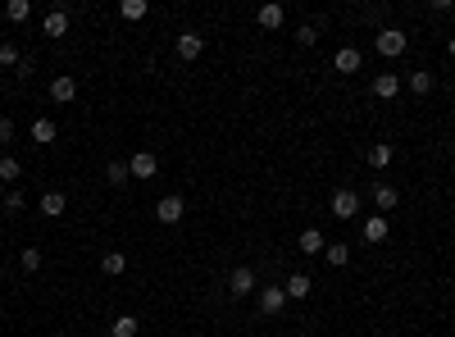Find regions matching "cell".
<instances>
[{
	"label": "cell",
	"instance_id": "obj_8",
	"mask_svg": "<svg viewBox=\"0 0 455 337\" xmlns=\"http://www.w3.org/2000/svg\"><path fill=\"white\" fill-rule=\"evenodd\" d=\"M360 64H364V55L355 51V46H342V51L333 55V69L337 73H360Z\"/></svg>",
	"mask_w": 455,
	"mask_h": 337
},
{
	"label": "cell",
	"instance_id": "obj_27",
	"mask_svg": "<svg viewBox=\"0 0 455 337\" xmlns=\"http://www.w3.org/2000/svg\"><path fill=\"white\" fill-rule=\"evenodd\" d=\"M410 91H414V96H428V91H432V73H423V69L410 73Z\"/></svg>",
	"mask_w": 455,
	"mask_h": 337
},
{
	"label": "cell",
	"instance_id": "obj_34",
	"mask_svg": "<svg viewBox=\"0 0 455 337\" xmlns=\"http://www.w3.org/2000/svg\"><path fill=\"white\" fill-rule=\"evenodd\" d=\"M447 55H451V60H455V37H451V42H447Z\"/></svg>",
	"mask_w": 455,
	"mask_h": 337
},
{
	"label": "cell",
	"instance_id": "obj_3",
	"mask_svg": "<svg viewBox=\"0 0 455 337\" xmlns=\"http://www.w3.org/2000/svg\"><path fill=\"white\" fill-rule=\"evenodd\" d=\"M328 205H333V215H337V219H355V215H360V196H355L351 187H337Z\"/></svg>",
	"mask_w": 455,
	"mask_h": 337
},
{
	"label": "cell",
	"instance_id": "obj_15",
	"mask_svg": "<svg viewBox=\"0 0 455 337\" xmlns=\"http://www.w3.org/2000/svg\"><path fill=\"white\" fill-rule=\"evenodd\" d=\"M396 91H401V78H396V73H378V78H373V96H378V101H392Z\"/></svg>",
	"mask_w": 455,
	"mask_h": 337
},
{
	"label": "cell",
	"instance_id": "obj_7",
	"mask_svg": "<svg viewBox=\"0 0 455 337\" xmlns=\"http://www.w3.org/2000/svg\"><path fill=\"white\" fill-rule=\"evenodd\" d=\"M283 18H287L283 5H259V9H255V23L264 27V32H278V27H283Z\"/></svg>",
	"mask_w": 455,
	"mask_h": 337
},
{
	"label": "cell",
	"instance_id": "obj_14",
	"mask_svg": "<svg viewBox=\"0 0 455 337\" xmlns=\"http://www.w3.org/2000/svg\"><path fill=\"white\" fill-rule=\"evenodd\" d=\"M396 201H401V191H396L392 182H373V205H378L383 215H387V210H396Z\"/></svg>",
	"mask_w": 455,
	"mask_h": 337
},
{
	"label": "cell",
	"instance_id": "obj_33",
	"mask_svg": "<svg viewBox=\"0 0 455 337\" xmlns=\"http://www.w3.org/2000/svg\"><path fill=\"white\" fill-rule=\"evenodd\" d=\"M0 141H5V146L14 141V123H9V119H0Z\"/></svg>",
	"mask_w": 455,
	"mask_h": 337
},
{
	"label": "cell",
	"instance_id": "obj_24",
	"mask_svg": "<svg viewBox=\"0 0 455 337\" xmlns=\"http://www.w3.org/2000/svg\"><path fill=\"white\" fill-rule=\"evenodd\" d=\"M18 265H23L27 274H37V269H41V246H23V251H18Z\"/></svg>",
	"mask_w": 455,
	"mask_h": 337
},
{
	"label": "cell",
	"instance_id": "obj_16",
	"mask_svg": "<svg viewBox=\"0 0 455 337\" xmlns=\"http://www.w3.org/2000/svg\"><path fill=\"white\" fill-rule=\"evenodd\" d=\"M323 233H319V228H301V251L305 255H323Z\"/></svg>",
	"mask_w": 455,
	"mask_h": 337
},
{
	"label": "cell",
	"instance_id": "obj_17",
	"mask_svg": "<svg viewBox=\"0 0 455 337\" xmlns=\"http://www.w3.org/2000/svg\"><path fill=\"white\" fill-rule=\"evenodd\" d=\"M69 32V9H51L46 14V37H64Z\"/></svg>",
	"mask_w": 455,
	"mask_h": 337
},
{
	"label": "cell",
	"instance_id": "obj_13",
	"mask_svg": "<svg viewBox=\"0 0 455 337\" xmlns=\"http://www.w3.org/2000/svg\"><path fill=\"white\" fill-rule=\"evenodd\" d=\"M77 96V78H69V73H60V78L51 82V101H60V105H69Z\"/></svg>",
	"mask_w": 455,
	"mask_h": 337
},
{
	"label": "cell",
	"instance_id": "obj_1",
	"mask_svg": "<svg viewBox=\"0 0 455 337\" xmlns=\"http://www.w3.org/2000/svg\"><path fill=\"white\" fill-rule=\"evenodd\" d=\"M405 32L401 27H378V37H373V51L378 55H387V60H396V55H405Z\"/></svg>",
	"mask_w": 455,
	"mask_h": 337
},
{
	"label": "cell",
	"instance_id": "obj_18",
	"mask_svg": "<svg viewBox=\"0 0 455 337\" xmlns=\"http://www.w3.org/2000/svg\"><path fill=\"white\" fill-rule=\"evenodd\" d=\"M55 137H60V128H55L51 119H37V123H32V141H37V146H51Z\"/></svg>",
	"mask_w": 455,
	"mask_h": 337
},
{
	"label": "cell",
	"instance_id": "obj_32",
	"mask_svg": "<svg viewBox=\"0 0 455 337\" xmlns=\"http://www.w3.org/2000/svg\"><path fill=\"white\" fill-rule=\"evenodd\" d=\"M383 14H387V5H369V9H364V18H369V23H383Z\"/></svg>",
	"mask_w": 455,
	"mask_h": 337
},
{
	"label": "cell",
	"instance_id": "obj_12",
	"mask_svg": "<svg viewBox=\"0 0 455 337\" xmlns=\"http://www.w3.org/2000/svg\"><path fill=\"white\" fill-rule=\"evenodd\" d=\"M64 210H69V196H64V191H41V215L46 219H60Z\"/></svg>",
	"mask_w": 455,
	"mask_h": 337
},
{
	"label": "cell",
	"instance_id": "obj_4",
	"mask_svg": "<svg viewBox=\"0 0 455 337\" xmlns=\"http://www.w3.org/2000/svg\"><path fill=\"white\" fill-rule=\"evenodd\" d=\"M182 215H187V201H182V196H164L160 201V205H155V219H160V224H182Z\"/></svg>",
	"mask_w": 455,
	"mask_h": 337
},
{
	"label": "cell",
	"instance_id": "obj_21",
	"mask_svg": "<svg viewBox=\"0 0 455 337\" xmlns=\"http://www.w3.org/2000/svg\"><path fill=\"white\" fill-rule=\"evenodd\" d=\"M323 260H328L333 269H342L346 260H351V246H346V242H333V246H323Z\"/></svg>",
	"mask_w": 455,
	"mask_h": 337
},
{
	"label": "cell",
	"instance_id": "obj_28",
	"mask_svg": "<svg viewBox=\"0 0 455 337\" xmlns=\"http://www.w3.org/2000/svg\"><path fill=\"white\" fill-rule=\"evenodd\" d=\"M392 165V146H369V169H387Z\"/></svg>",
	"mask_w": 455,
	"mask_h": 337
},
{
	"label": "cell",
	"instance_id": "obj_20",
	"mask_svg": "<svg viewBox=\"0 0 455 337\" xmlns=\"http://www.w3.org/2000/svg\"><path fill=\"white\" fill-rule=\"evenodd\" d=\"M123 269H128V255H119V251H110V255H101V274H110V278H119Z\"/></svg>",
	"mask_w": 455,
	"mask_h": 337
},
{
	"label": "cell",
	"instance_id": "obj_6",
	"mask_svg": "<svg viewBox=\"0 0 455 337\" xmlns=\"http://www.w3.org/2000/svg\"><path fill=\"white\" fill-rule=\"evenodd\" d=\"M200 51H205L200 32H178V60H200Z\"/></svg>",
	"mask_w": 455,
	"mask_h": 337
},
{
	"label": "cell",
	"instance_id": "obj_10",
	"mask_svg": "<svg viewBox=\"0 0 455 337\" xmlns=\"http://www.w3.org/2000/svg\"><path fill=\"white\" fill-rule=\"evenodd\" d=\"M283 305H287L283 287H264V292H259V314H283Z\"/></svg>",
	"mask_w": 455,
	"mask_h": 337
},
{
	"label": "cell",
	"instance_id": "obj_2",
	"mask_svg": "<svg viewBox=\"0 0 455 337\" xmlns=\"http://www.w3.org/2000/svg\"><path fill=\"white\" fill-rule=\"evenodd\" d=\"M250 292H259V287H255V269H250V265H237L228 274V296H237V301H241V296H250Z\"/></svg>",
	"mask_w": 455,
	"mask_h": 337
},
{
	"label": "cell",
	"instance_id": "obj_31",
	"mask_svg": "<svg viewBox=\"0 0 455 337\" xmlns=\"http://www.w3.org/2000/svg\"><path fill=\"white\" fill-rule=\"evenodd\" d=\"M296 42H301V46H314V42H319V23H305V27H301V37H296Z\"/></svg>",
	"mask_w": 455,
	"mask_h": 337
},
{
	"label": "cell",
	"instance_id": "obj_11",
	"mask_svg": "<svg viewBox=\"0 0 455 337\" xmlns=\"http://www.w3.org/2000/svg\"><path fill=\"white\" fill-rule=\"evenodd\" d=\"M283 292H287V301H305V296L314 292V283H309V274H292L283 283Z\"/></svg>",
	"mask_w": 455,
	"mask_h": 337
},
{
	"label": "cell",
	"instance_id": "obj_22",
	"mask_svg": "<svg viewBox=\"0 0 455 337\" xmlns=\"http://www.w3.org/2000/svg\"><path fill=\"white\" fill-rule=\"evenodd\" d=\"M5 18H9V23H27V18H32V5H27V0H9Z\"/></svg>",
	"mask_w": 455,
	"mask_h": 337
},
{
	"label": "cell",
	"instance_id": "obj_26",
	"mask_svg": "<svg viewBox=\"0 0 455 337\" xmlns=\"http://www.w3.org/2000/svg\"><path fill=\"white\" fill-rule=\"evenodd\" d=\"M18 173H23V165H18L14 155H0V178H5V182H18Z\"/></svg>",
	"mask_w": 455,
	"mask_h": 337
},
{
	"label": "cell",
	"instance_id": "obj_30",
	"mask_svg": "<svg viewBox=\"0 0 455 337\" xmlns=\"http://www.w3.org/2000/svg\"><path fill=\"white\" fill-rule=\"evenodd\" d=\"M18 210H23V191L9 187V191H5V215H18Z\"/></svg>",
	"mask_w": 455,
	"mask_h": 337
},
{
	"label": "cell",
	"instance_id": "obj_29",
	"mask_svg": "<svg viewBox=\"0 0 455 337\" xmlns=\"http://www.w3.org/2000/svg\"><path fill=\"white\" fill-rule=\"evenodd\" d=\"M0 64H5V69H18V64H23V55H18V46H14V42L0 46Z\"/></svg>",
	"mask_w": 455,
	"mask_h": 337
},
{
	"label": "cell",
	"instance_id": "obj_19",
	"mask_svg": "<svg viewBox=\"0 0 455 337\" xmlns=\"http://www.w3.org/2000/svg\"><path fill=\"white\" fill-rule=\"evenodd\" d=\"M137 329H141L137 314H119V319L110 324V337H137Z\"/></svg>",
	"mask_w": 455,
	"mask_h": 337
},
{
	"label": "cell",
	"instance_id": "obj_9",
	"mask_svg": "<svg viewBox=\"0 0 455 337\" xmlns=\"http://www.w3.org/2000/svg\"><path fill=\"white\" fill-rule=\"evenodd\" d=\"M360 233H364V242H369V246H378V242H387L392 224H387L383 215H373V219H364V224H360Z\"/></svg>",
	"mask_w": 455,
	"mask_h": 337
},
{
	"label": "cell",
	"instance_id": "obj_23",
	"mask_svg": "<svg viewBox=\"0 0 455 337\" xmlns=\"http://www.w3.org/2000/svg\"><path fill=\"white\" fill-rule=\"evenodd\" d=\"M146 9H150L146 0H123V5H119V14L128 18V23H137V18H146Z\"/></svg>",
	"mask_w": 455,
	"mask_h": 337
},
{
	"label": "cell",
	"instance_id": "obj_25",
	"mask_svg": "<svg viewBox=\"0 0 455 337\" xmlns=\"http://www.w3.org/2000/svg\"><path fill=\"white\" fill-rule=\"evenodd\" d=\"M105 178H110V182H114V187H123V182H128V178H132V169H128V165H123V160H114V165H110V169H105Z\"/></svg>",
	"mask_w": 455,
	"mask_h": 337
},
{
	"label": "cell",
	"instance_id": "obj_35",
	"mask_svg": "<svg viewBox=\"0 0 455 337\" xmlns=\"http://www.w3.org/2000/svg\"><path fill=\"white\" fill-rule=\"evenodd\" d=\"M0 274H5V265H0Z\"/></svg>",
	"mask_w": 455,
	"mask_h": 337
},
{
	"label": "cell",
	"instance_id": "obj_5",
	"mask_svg": "<svg viewBox=\"0 0 455 337\" xmlns=\"http://www.w3.org/2000/svg\"><path fill=\"white\" fill-rule=\"evenodd\" d=\"M128 169H132V178H137V182H146V178H155V169H160V160H155L150 151H137V155L128 160Z\"/></svg>",
	"mask_w": 455,
	"mask_h": 337
}]
</instances>
